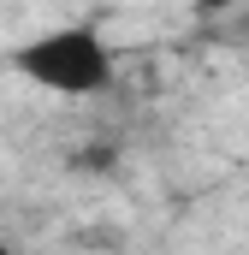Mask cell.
I'll use <instances>...</instances> for the list:
<instances>
[{
	"label": "cell",
	"instance_id": "obj_1",
	"mask_svg": "<svg viewBox=\"0 0 249 255\" xmlns=\"http://www.w3.org/2000/svg\"><path fill=\"white\" fill-rule=\"evenodd\" d=\"M12 65L48 95H101L113 83V48H107V36L95 24L42 30L12 54Z\"/></svg>",
	"mask_w": 249,
	"mask_h": 255
},
{
	"label": "cell",
	"instance_id": "obj_2",
	"mask_svg": "<svg viewBox=\"0 0 249 255\" xmlns=\"http://www.w3.org/2000/svg\"><path fill=\"white\" fill-rule=\"evenodd\" d=\"M196 6H202V12H238L244 0H196Z\"/></svg>",
	"mask_w": 249,
	"mask_h": 255
},
{
	"label": "cell",
	"instance_id": "obj_3",
	"mask_svg": "<svg viewBox=\"0 0 249 255\" xmlns=\"http://www.w3.org/2000/svg\"><path fill=\"white\" fill-rule=\"evenodd\" d=\"M244 30H249V18H244Z\"/></svg>",
	"mask_w": 249,
	"mask_h": 255
}]
</instances>
